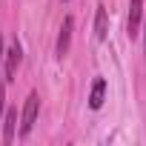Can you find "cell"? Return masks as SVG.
<instances>
[{
    "label": "cell",
    "mask_w": 146,
    "mask_h": 146,
    "mask_svg": "<svg viewBox=\"0 0 146 146\" xmlns=\"http://www.w3.org/2000/svg\"><path fill=\"white\" fill-rule=\"evenodd\" d=\"M37 112H40V98H37V92H32V95L26 98V103H23L20 129H17L20 137H29V135H32V129H35V123H37Z\"/></svg>",
    "instance_id": "cell-1"
},
{
    "label": "cell",
    "mask_w": 146,
    "mask_h": 146,
    "mask_svg": "<svg viewBox=\"0 0 146 146\" xmlns=\"http://www.w3.org/2000/svg\"><path fill=\"white\" fill-rule=\"evenodd\" d=\"M3 60H6V83H12L15 80V75H17V66H20V60H23V49H20V43L17 40H12V46L3 52Z\"/></svg>",
    "instance_id": "cell-2"
},
{
    "label": "cell",
    "mask_w": 146,
    "mask_h": 146,
    "mask_svg": "<svg viewBox=\"0 0 146 146\" xmlns=\"http://www.w3.org/2000/svg\"><path fill=\"white\" fill-rule=\"evenodd\" d=\"M72 29H75V20H72V17H63V26H60V35H57V43H54V57H57V60H63V57L69 54Z\"/></svg>",
    "instance_id": "cell-3"
},
{
    "label": "cell",
    "mask_w": 146,
    "mask_h": 146,
    "mask_svg": "<svg viewBox=\"0 0 146 146\" xmlns=\"http://www.w3.org/2000/svg\"><path fill=\"white\" fill-rule=\"evenodd\" d=\"M140 17H143V0H129V37L137 35Z\"/></svg>",
    "instance_id": "cell-4"
},
{
    "label": "cell",
    "mask_w": 146,
    "mask_h": 146,
    "mask_svg": "<svg viewBox=\"0 0 146 146\" xmlns=\"http://www.w3.org/2000/svg\"><path fill=\"white\" fill-rule=\"evenodd\" d=\"M0 126H3V143H12L17 135V109H9Z\"/></svg>",
    "instance_id": "cell-5"
},
{
    "label": "cell",
    "mask_w": 146,
    "mask_h": 146,
    "mask_svg": "<svg viewBox=\"0 0 146 146\" xmlns=\"http://www.w3.org/2000/svg\"><path fill=\"white\" fill-rule=\"evenodd\" d=\"M95 37L98 40H106L109 37V15H106V6H98V12H95Z\"/></svg>",
    "instance_id": "cell-6"
},
{
    "label": "cell",
    "mask_w": 146,
    "mask_h": 146,
    "mask_svg": "<svg viewBox=\"0 0 146 146\" xmlns=\"http://www.w3.org/2000/svg\"><path fill=\"white\" fill-rule=\"evenodd\" d=\"M103 100H106V80L98 78V80L92 83V92H89V106H92V109H100Z\"/></svg>",
    "instance_id": "cell-7"
},
{
    "label": "cell",
    "mask_w": 146,
    "mask_h": 146,
    "mask_svg": "<svg viewBox=\"0 0 146 146\" xmlns=\"http://www.w3.org/2000/svg\"><path fill=\"white\" fill-rule=\"evenodd\" d=\"M3 106H6V89L0 86V123H3Z\"/></svg>",
    "instance_id": "cell-8"
},
{
    "label": "cell",
    "mask_w": 146,
    "mask_h": 146,
    "mask_svg": "<svg viewBox=\"0 0 146 146\" xmlns=\"http://www.w3.org/2000/svg\"><path fill=\"white\" fill-rule=\"evenodd\" d=\"M3 52H6V46H3V35H0V63H3Z\"/></svg>",
    "instance_id": "cell-9"
},
{
    "label": "cell",
    "mask_w": 146,
    "mask_h": 146,
    "mask_svg": "<svg viewBox=\"0 0 146 146\" xmlns=\"http://www.w3.org/2000/svg\"><path fill=\"white\" fill-rule=\"evenodd\" d=\"M143 54H146V26H143Z\"/></svg>",
    "instance_id": "cell-10"
}]
</instances>
